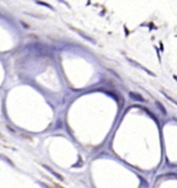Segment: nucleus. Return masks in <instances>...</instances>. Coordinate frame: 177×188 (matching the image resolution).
Wrapping results in <instances>:
<instances>
[{"instance_id": "f257e3e1", "label": "nucleus", "mask_w": 177, "mask_h": 188, "mask_svg": "<svg viewBox=\"0 0 177 188\" xmlns=\"http://www.w3.org/2000/svg\"><path fill=\"white\" fill-rule=\"evenodd\" d=\"M129 97L132 99V100L140 101V102H144V98H143L142 96H140L139 94H135V93L130 92V93H129Z\"/></svg>"}, {"instance_id": "f03ea898", "label": "nucleus", "mask_w": 177, "mask_h": 188, "mask_svg": "<svg viewBox=\"0 0 177 188\" xmlns=\"http://www.w3.org/2000/svg\"><path fill=\"white\" fill-rule=\"evenodd\" d=\"M157 105H158V106L160 107V109H162V110H163V112H164V114H166V110H165V108L163 107V105H162V104H161L160 102H157Z\"/></svg>"}]
</instances>
